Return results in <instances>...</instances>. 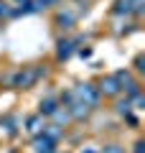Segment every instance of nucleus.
<instances>
[{
    "instance_id": "nucleus-1",
    "label": "nucleus",
    "mask_w": 145,
    "mask_h": 153,
    "mask_svg": "<svg viewBox=\"0 0 145 153\" xmlns=\"http://www.w3.org/2000/svg\"><path fill=\"white\" fill-rule=\"evenodd\" d=\"M104 87H107V92H117V87H115V79H107V82H104ZM102 87V89H104Z\"/></svg>"
}]
</instances>
